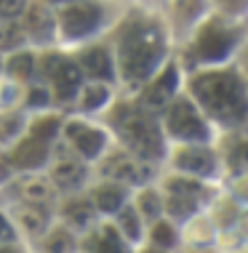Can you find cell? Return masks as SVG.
<instances>
[{"instance_id": "14", "label": "cell", "mask_w": 248, "mask_h": 253, "mask_svg": "<svg viewBox=\"0 0 248 253\" xmlns=\"http://www.w3.org/2000/svg\"><path fill=\"white\" fill-rule=\"evenodd\" d=\"M91 253H128V248L120 243V235L112 227H104L101 235H96L91 243H88Z\"/></svg>"}, {"instance_id": "27", "label": "cell", "mask_w": 248, "mask_h": 253, "mask_svg": "<svg viewBox=\"0 0 248 253\" xmlns=\"http://www.w3.org/2000/svg\"><path fill=\"white\" fill-rule=\"evenodd\" d=\"M22 38H24V32L19 30L16 24H5V27H0V51H5V48H16V45L22 43Z\"/></svg>"}, {"instance_id": "31", "label": "cell", "mask_w": 248, "mask_h": 253, "mask_svg": "<svg viewBox=\"0 0 248 253\" xmlns=\"http://www.w3.org/2000/svg\"><path fill=\"white\" fill-rule=\"evenodd\" d=\"M24 5H27V0H0V13L5 19H13L24 11Z\"/></svg>"}, {"instance_id": "13", "label": "cell", "mask_w": 248, "mask_h": 253, "mask_svg": "<svg viewBox=\"0 0 248 253\" xmlns=\"http://www.w3.org/2000/svg\"><path fill=\"white\" fill-rule=\"evenodd\" d=\"M51 80H53V85H56L59 99H72L75 93H78V85H80V70L75 64H70V61H64Z\"/></svg>"}, {"instance_id": "26", "label": "cell", "mask_w": 248, "mask_h": 253, "mask_svg": "<svg viewBox=\"0 0 248 253\" xmlns=\"http://www.w3.org/2000/svg\"><path fill=\"white\" fill-rule=\"evenodd\" d=\"M107 85H88L83 93V109H96L107 101Z\"/></svg>"}, {"instance_id": "35", "label": "cell", "mask_w": 248, "mask_h": 253, "mask_svg": "<svg viewBox=\"0 0 248 253\" xmlns=\"http://www.w3.org/2000/svg\"><path fill=\"white\" fill-rule=\"evenodd\" d=\"M8 160H5V157H0V179H5V176H8Z\"/></svg>"}, {"instance_id": "12", "label": "cell", "mask_w": 248, "mask_h": 253, "mask_svg": "<svg viewBox=\"0 0 248 253\" xmlns=\"http://www.w3.org/2000/svg\"><path fill=\"white\" fill-rule=\"evenodd\" d=\"M107 173L115 176L118 181H126V184H139L142 179H147V170L139 168V163L128 160V157H112L107 163Z\"/></svg>"}, {"instance_id": "16", "label": "cell", "mask_w": 248, "mask_h": 253, "mask_svg": "<svg viewBox=\"0 0 248 253\" xmlns=\"http://www.w3.org/2000/svg\"><path fill=\"white\" fill-rule=\"evenodd\" d=\"M123 197H126V192H123L120 187H115V184H104V187H99L94 192V203L99 211H107V213H112V211L120 208Z\"/></svg>"}, {"instance_id": "2", "label": "cell", "mask_w": 248, "mask_h": 253, "mask_svg": "<svg viewBox=\"0 0 248 253\" xmlns=\"http://www.w3.org/2000/svg\"><path fill=\"white\" fill-rule=\"evenodd\" d=\"M198 101L222 120H240L246 112V91L235 72H205L192 80Z\"/></svg>"}, {"instance_id": "23", "label": "cell", "mask_w": 248, "mask_h": 253, "mask_svg": "<svg viewBox=\"0 0 248 253\" xmlns=\"http://www.w3.org/2000/svg\"><path fill=\"white\" fill-rule=\"evenodd\" d=\"M32 70H35V59H32L30 53H19V56H13L8 61L11 78H30Z\"/></svg>"}, {"instance_id": "6", "label": "cell", "mask_w": 248, "mask_h": 253, "mask_svg": "<svg viewBox=\"0 0 248 253\" xmlns=\"http://www.w3.org/2000/svg\"><path fill=\"white\" fill-rule=\"evenodd\" d=\"M101 24V8L94 3H75L61 13V30L70 38H83Z\"/></svg>"}, {"instance_id": "10", "label": "cell", "mask_w": 248, "mask_h": 253, "mask_svg": "<svg viewBox=\"0 0 248 253\" xmlns=\"http://www.w3.org/2000/svg\"><path fill=\"white\" fill-rule=\"evenodd\" d=\"M80 64L91 78H99V80H109L115 75L112 70V59H109V51L107 48H91L80 56Z\"/></svg>"}, {"instance_id": "38", "label": "cell", "mask_w": 248, "mask_h": 253, "mask_svg": "<svg viewBox=\"0 0 248 253\" xmlns=\"http://www.w3.org/2000/svg\"><path fill=\"white\" fill-rule=\"evenodd\" d=\"M48 3H64V0H48Z\"/></svg>"}, {"instance_id": "1", "label": "cell", "mask_w": 248, "mask_h": 253, "mask_svg": "<svg viewBox=\"0 0 248 253\" xmlns=\"http://www.w3.org/2000/svg\"><path fill=\"white\" fill-rule=\"evenodd\" d=\"M118 51H120V70L131 83H139L165 53V35L155 22L147 19H134L123 27L118 38Z\"/></svg>"}, {"instance_id": "22", "label": "cell", "mask_w": 248, "mask_h": 253, "mask_svg": "<svg viewBox=\"0 0 248 253\" xmlns=\"http://www.w3.org/2000/svg\"><path fill=\"white\" fill-rule=\"evenodd\" d=\"M168 211L179 218H187L190 213H195V197L192 195H171Z\"/></svg>"}, {"instance_id": "18", "label": "cell", "mask_w": 248, "mask_h": 253, "mask_svg": "<svg viewBox=\"0 0 248 253\" xmlns=\"http://www.w3.org/2000/svg\"><path fill=\"white\" fill-rule=\"evenodd\" d=\"M30 30L35 38H48L53 32V19L51 13H48L46 8H40V5H35V8L30 11Z\"/></svg>"}, {"instance_id": "34", "label": "cell", "mask_w": 248, "mask_h": 253, "mask_svg": "<svg viewBox=\"0 0 248 253\" xmlns=\"http://www.w3.org/2000/svg\"><path fill=\"white\" fill-rule=\"evenodd\" d=\"M46 101H48V96H46L43 88H32L30 91V104L32 107H40V104H46Z\"/></svg>"}, {"instance_id": "8", "label": "cell", "mask_w": 248, "mask_h": 253, "mask_svg": "<svg viewBox=\"0 0 248 253\" xmlns=\"http://www.w3.org/2000/svg\"><path fill=\"white\" fill-rule=\"evenodd\" d=\"M176 166L182 170H190V173H198V176H211L213 168H216V157L205 147H190L176 155Z\"/></svg>"}, {"instance_id": "7", "label": "cell", "mask_w": 248, "mask_h": 253, "mask_svg": "<svg viewBox=\"0 0 248 253\" xmlns=\"http://www.w3.org/2000/svg\"><path fill=\"white\" fill-rule=\"evenodd\" d=\"M67 136H70V141L78 147V152L83 157H96L101 152V147H104V133L86 126V123H70L67 126Z\"/></svg>"}, {"instance_id": "9", "label": "cell", "mask_w": 248, "mask_h": 253, "mask_svg": "<svg viewBox=\"0 0 248 253\" xmlns=\"http://www.w3.org/2000/svg\"><path fill=\"white\" fill-rule=\"evenodd\" d=\"M46 157H48L46 144H40V141H35V139H27V141H22V144L13 149L11 163L19 166V168H38V166L46 163Z\"/></svg>"}, {"instance_id": "40", "label": "cell", "mask_w": 248, "mask_h": 253, "mask_svg": "<svg viewBox=\"0 0 248 253\" xmlns=\"http://www.w3.org/2000/svg\"><path fill=\"white\" fill-rule=\"evenodd\" d=\"M190 3H192V5H198V0H190Z\"/></svg>"}, {"instance_id": "20", "label": "cell", "mask_w": 248, "mask_h": 253, "mask_svg": "<svg viewBox=\"0 0 248 253\" xmlns=\"http://www.w3.org/2000/svg\"><path fill=\"white\" fill-rule=\"evenodd\" d=\"M64 213H67V218H70L72 224L86 227V224L94 218V208H91V203H86V200H70L64 205Z\"/></svg>"}, {"instance_id": "11", "label": "cell", "mask_w": 248, "mask_h": 253, "mask_svg": "<svg viewBox=\"0 0 248 253\" xmlns=\"http://www.w3.org/2000/svg\"><path fill=\"white\" fill-rule=\"evenodd\" d=\"M174 91H176V67H168V70L155 80V85L147 91L144 101H147L149 107H163L165 101L171 99V93H174Z\"/></svg>"}, {"instance_id": "29", "label": "cell", "mask_w": 248, "mask_h": 253, "mask_svg": "<svg viewBox=\"0 0 248 253\" xmlns=\"http://www.w3.org/2000/svg\"><path fill=\"white\" fill-rule=\"evenodd\" d=\"M168 189L174 195H192L195 197L198 192H203V187L198 181H190V179H171L168 181Z\"/></svg>"}, {"instance_id": "25", "label": "cell", "mask_w": 248, "mask_h": 253, "mask_svg": "<svg viewBox=\"0 0 248 253\" xmlns=\"http://www.w3.org/2000/svg\"><path fill=\"white\" fill-rule=\"evenodd\" d=\"M120 229L128 240H136L139 237V216H136L134 208H123L120 211Z\"/></svg>"}, {"instance_id": "32", "label": "cell", "mask_w": 248, "mask_h": 253, "mask_svg": "<svg viewBox=\"0 0 248 253\" xmlns=\"http://www.w3.org/2000/svg\"><path fill=\"white\" fill-rule=\"evenodd\" d=\"M64 64V59L61 56H46L43 59V67H40V70H43V75H48V78H53V75L59 72V67Z\"/></svg>"}, {"instance_id": "30", "label": "cell", "mask_w": 248, "mask_h": 253, "mask_svg": "<svg viewBox=\"0 0 248 253\" xmlns=\"http://www.w3.org/2000/svg\"><path fill=\"white\" fill-rule=\"evenodd\" d=\"M152 240L157 245H163V248H171V245H176V235H174V227L171 224H157L152 229Z\"/></svg>"}, {"instance_id": "17", "label": "cell", "mask_w": 248, "mask_h": 253, "mask_svg": "<svg viewBox=\"0 0 248 253\" xmlns=\"http://www.w3.org/2000/svg\"><path fill=\"white\" fill-rule=\"evenodd\" d=\"M16 192L22 195L24 200H30L35 205V203H46L48 197H51V187H48L43 179H22L16 184Z\"/></svg>"}, {"instance_id": "28", "label": "cell", "mask_w": 248, "mask_h": 253, "mask_svg": "<svg viewBox=\"0 0 248 253\" xmlns=\"http://www.w3.org/2000/svg\"><path fill=\"white\" fill-rule=\"evenodd\" d=\"M139 205H142V213H144V216H149V218H155L157 213H160V197H157V192H152V189L142 192Z\"/></svg>"}, {"instance_id": "39", "label": "cell", "mask_w": 248, "mask_h": 253, "mask_svg": "<svg viewBox=\"0 0 248 253\" xmlns=\"http://www.w3.org/2000/svg\"><path fill=\"white\" fill-rule=\"evenodd\" d=\"M144 253H163V251H144Z\"/></svg>"}, {"instance_id": "33", "label": "cell", "mask_w": 248, "mask_h": 253, "mask_svg": "<svg viewBox=\"0 0 248 253\" xmlns=\"http://www.w3.org/2000/svg\"><path fill=\"white\" fill-rule=\"evenodd\" d=\"M19 118H5V120H0V139H11L13 133L19 131Z\"/></svg>"}, {"instance_id": "3", "label": "cell", "mask_w": 248, "mask_h": 253, "mask_svg": "<svg viewBox=\"0 0 248 253\" xmlns=\"http://www.w3.org/2000/svg\"><path fill=\"white\" fill-rule=\"evenodd\" d=\"M115 123H118V133L126 139V144L134 147L136 155H142L144 160H155V157L163 155L160 131L149 118L123 109L120 115H115Z\"/></svg>"}, {"instance_id": "37", "label": "cell", "mask_w": 248, "mask_h": 253, "mask_svg": "<svg viewBox=\"0 0 248 253\" xmlns=\"http://www.w3.org/2000/svg\"><path fill=\"white\" fill-rule=\"evenodd\" d=\"M0 253H16L13 248H0Z\"/></svg>"}, {"instance_id": "5", "label": "cell", "mask_w": 248, "mask_h": 253, "mask_svg": "<svg viewBox=\"0 0 248 253\" xmlns=\"http://www.w3.org/2000/svg\"><path fill=\"white\" fill-rule=\"evenodd\" d=\"M238 40V32L235 30H227V27H219V24H208L205 30L198 35V56L203 61H216V59H224L227 53L232 51Z\"/></svg>"}, {"instance_id": "36", "label": "cell", "mask_w": 248, "mask_h": 253, "mask_svg": "<svg viewBox=\"0 0 248 253\" xmlns=\"http://www.w3.org/2000/svg\"><path fill=\"white\" fill-rule=\"evenodd\" d=\"M222 3L227 5V3H230V8L232 11H238V8H243V0H222Z\"/></svg>"}, {"instance_id": "24", "label": "cell", "mask_w": 248, "mask_h": 253, "mask_svg": "<svg viewBox=\"0 0 248 253\" xmlns=\"http://www.w3.org/2000/svg\"><path fill=\"white\" fill-rule=\"evenodd\" d=\"M46 251L48 253H70L72 251V235H70V232H64V229H56L46 240Z\"/></svg>"}, {"instance_id": "21", "label": "cell", "mask_w": 248, "mask_h": 253, "mask_svg": "<svg viewBox=\"0 0 248 253\" xmlns=\"http://www.w3.org/2000/svg\"><path fill=\"white\" fill-rule=\"evenodd\" d=\"M56 131H59V118H40L32 123V139L40 141V144L51 141L56 136Z\"/></svg>"}, {"instance_id": "19", "label": "cell", "mask_w": 248, "mask_h": 253, "mask_svg": "<svg viewBox=\"0 0 248 253\" xmlns=\"http://www.w3.org/2000/svg\"><path fill=\"white\" fill-rule=\"evenodd\" d=\"M19 221L24 224L27 232H43L46 224H48V213L35 208V205H27V208L19 211Z\"/></svg>"}, {"instance_id": "15", "label": "cell", "mask_w": 248, "mask_h": 253, "mask_svg": "<svg viewBox=\"0 0 248 253\" xmlns=\"http://www.w3.org/2000/svg\"><path fill=\"white\" fill-rule=\"evenodd\" d=\"M83 176H86V170H83V166H78L75 160H61L56 168H53V181L59 184V187H78V184L83 181Z\"/></svg>"}, {"instance_id": "4", "label": "cell", "mask_w": 248, "mask_h": 253, "mask_svg": "<svg viewBox=\"0 0 248 253\" xmlns=\"http://www.w3.org/2000/svg\"><path fill=\"white\" fill-rule=\"evenodd\" d=\"M168 131L179 136V139H190V141H203L208 136V128L200 120L198 109L190 101H176L168 112Z\"/></svg>"}]
</instances>
